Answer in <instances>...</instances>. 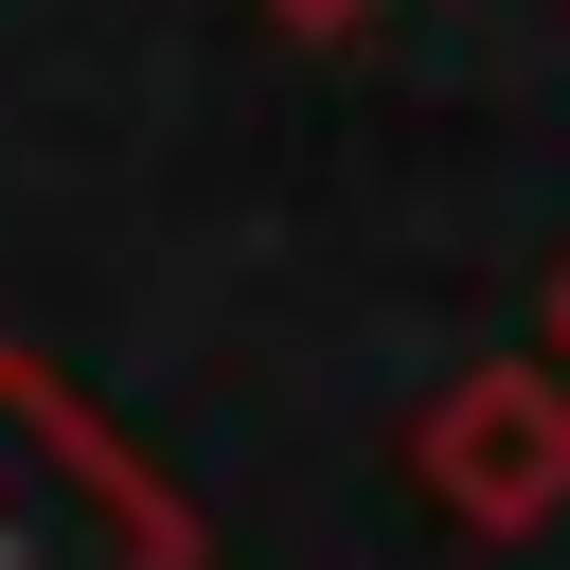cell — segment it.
Wrapping results in <instances>:
<instances>
[{"instance_id": "1", "label": "cell", "mask_w": 570, "mask_h": 570, "mask_svg": "<svg viewBox=\"0 0 570 570\" xmlns=\"http://www.w3.org/2000/svg\"><path fill=\"white\" fill-rule=\"evenodd\" d=\"M0 570H196V499L18 338H0Z\"/></svg>"}, {"instance_id": "2", "label": "cell", "mask_w": 570, "mask_h": 570, "mask_svg": "<svg viewBox=\"0 0 570 570\" xmlns=\"http://www.w3.org/2000/svg\"><path fill=\"white\" fill-rule=\"evenodd\" d=\"M410 481L463 517V534H552L570 517V374L552 356H481L410 410Z\"/></svg>"}, {"instance_id": "3", "label": "cell", "mask_w": 570, "mask_h": 570, "mask_svg": "<svg viewBox=\"0 0 570 570\" xmlns=\"http://www.w3.org/2000/svg\"><path fill=\"white\" fill-rule=\"evenodd\" d=\"M249 18H285V36H356V18H392V0H249Z\"/></svg>"}, {"instance_id": "4", "label": "cell", "mask_w": 570, "mask_h": 570, "mask_svg": "<svg viewBox=\"0 0 570 570\" xmlns=\"http://www.w3.org/2000/svg\"><path fill=\"white\" fill-rule=\"evenodd\" d=\"M534 321H552V374H570V249H552V303H534Z\"/></svg>"}]
</instances>
